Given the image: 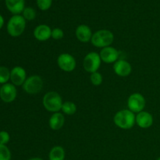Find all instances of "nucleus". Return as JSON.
I'll return each instance as SVG.
<instances>
[{
	"mask_svg": "<svg viewBox=\"0 0 160 160\" xmlns=\"http://www.w3.org/2000/svg\"><path fill=\"white\" fill-rule=\"evenodd\" d=\"M65 123V117L61 112H54L48 120L50 128L53 131H59L63 127Z\"/></svg>",
	"mask_w": 160,
	"mask_h": 160,
	"instance_id": "obj_17",
	"label": "nucleus"
},
{
	"mask_svg": "<svg viewBox=\"0 0 160 160\" xmlns=\"http://www.w3.org/2000/svg\"><path fill=\"white\" fill-rule=\"evenodd\" d=\"M23 91L29 95H35L39 93L43 88V81L38 75H32L26 79L22 85Z\"/></svg>",
	"mask_w": 160,
	"mask_h": 160,
	"instance_id": "obj_5",
	"label": "nucleus"
},
{
	"mask_svg": "<svg viewBox=\"0 0 160 160\" xmlns=\"http://www.w3.org/2000/svg\"><path fill=\"white\" fill-rule=\"evenodd\" d=\"M4 18H3V17L1 15V14H0V30L2 29V27H3V25H4Z\"/></svg>",
	"mask_w": 160,
	"mask_h": 160,
	"instance_id": "obj_27",
	"label": "nucleus"
},
{
	"mask_svg": "<svg viewBox=\"0 0 160 160\" xmlns=\"http://www.w3.org/2000/svg\"><path fill=\"white\" fill-rule=\"evenodd\" d=\"M102 59L100 55L95 52H89L85 56L83 60L84 69L88 73H92L98 71L101 66Z\"/></svg>",
	"mask_w": 160,
	"mask_h": 160,
	"instance_id": "obj_6",
	"label": "nucleus"
},
{
	"mask_svg": "<svg viewBox=\"0 0 160 160\" xmlns=\"http://www.w3.org/2000/svg\"><path fill=\"white\" fill-rule=\"evenodd\" d=\"M75 34H76L77 38L83 43L90 42L92 40V35H93L91 28L85 24L79 25L77 28Z\"/></svg>",
	"mask_w": 160,
	"mask_h": 160,
	"instance_id": "obj_15",
	"label": "nucleus"
},
{
	"mask_svg": "<svg viewBox=\"0 0 160 160\" xmlns=\"http://www.w3.org/2000/svg\"><path fill=\"white\" fill-rule=\"evenodd\" d=\"M17 88L12 83H6L0 88V98L4 102H12L17 98Z\"/></svg>",
	"mask_w": 160,
	"mask_h": 160,
	"instance_id": "obj_8",
	"label": "nucleus"
},
{
	"mask_svg": "<svg viewBox=\"0 0 160 160\" xmlns=\"http://www.w3.org/2000/svg\"><path fill=\"white\" fill-rule=\"evenodd\" d=\"M113 70L117 75L120 77H128L132 71V67L128 61L124 59H118L113 65Z\"/></svg>",
	"mask_w": 160,
	"mask_h": 160,
	"instance_id": "obj_12",
	"label": "nucleus"
},
{
	"mask_svg": "<svg viewBox=\"0 0 160 160\" xmlns=\"http://www.w3.org/2000/svg\"><path fill=\"white\" fill-rule=\"evenodd\" d=\"M65 150L61 146H54L49 152V160H64L65 159Z\"/></svg>",
	"mask_w": 160,
	"mask_h": 160,
	"instance_id": "obj_18",
	"label": "nucleus"
},
{
	"mask_svg": "<svg viewBox=\"0 0 160 160\" xmlns=\"http://www.w3.org/2000/svg\"><path fill=\"white\" fill-rule=\"evenodd\" d=\"M37 6L41 10L46 11L51 7L52 0H36Z\"/></svg>",
	"mask_w": 160,
	"mask_h": 160,
	"instance_id": "obj_24",
	"label": "nucleus"
},
{
	"mask_svg": "<svg viewBox=\"0 0 160 160\" xmlns=\"http://www.w3.org/2000/svg\"><path fill=\"white\" fill-rule=\"evenodd\" d=\"M64 36L63 31L60 28H54V29L52 30V38L55 40H59V39H62Z\"/></svg>",
	"mask_w": 160,
	"mask_h": 160,
	"instance_id": "obj_25",
	"label": "nucleus"
},
{
	"mask_svg": "<svg viewBox=\"0 0 160 160\" xmlns=\"http://www.w3.org/2000/svg\"><path fill=\"white\" fill-rule=\"evenodd\" d=\"M28 160H43L42 158H38V157H34V158H31V159H28Z\"/></svg>",
	"mask_w": 160,
	"mask_h": 160,
	"instance_id": "obj_28",
	"label": "nucleus"
},
{
	"mask_svg": "<svg viewBox=\"0 0 160 160\" xmlns=\"http://www.w3.org/2000/svg\"><path fill=\"white\" fill-rule=\"evenodd\" d=\"M26 79V70L22 67L16 66L10 70V81L15 86H22Z\"/></svg>",
	"mask_w": 160,
	"mask_h": 160,
	"instance_id": "obj_10",
	"label": "nucleus"
},
{
	"mask_svg": "<svg viewBox=\"0 0 160 160\" xmlns=\"http://www.w3.org/2000/svg\"><path fill=\"white\" fill-rule=\"evenodd\" d=\"M136 123L139 128H143V129L150 128L153 124L152 115L145 111L138 112L136 116Z\"/></svg>",
	"mask_w": 160,
	"mask_h": 160,
	"instance_id": "obj_14",
	"label": "nucleus"
},
{
	"mask_svg": "<svg viewBox=\"0 0 160 160\" xmlns=\"http://www.w3.org/2000/svg\"><path fill=\"white\" fill-rule=\"evenodd\" d=\"M157 160H160V157H159V158H158Z\"/></svg>",
	"mask_w": 160,
	"mask_h": 160,
	"instance_id": "obj_29",
	"label": "nucleus"
},
{
	"mask_svg": "<svg viewBox=\"0 0 160 160\" xmlns=\"http://www.w3.org/2000/svg\"><path fill=\"white\" fill-rule=\"evenodd\" d=\"M113 41L114 35L112 31L109 30L102 29L94 33L91 42L94 46L103 48L110 46Z\"/></svg>",
	"mask_w": 160,
	"mask_h": 160,
	"instance_id": "obj_4",
	"label": "nucleus"
},
{
	"mask_svg": "<svg viewBox=\"0 0 160 160\" xmlns=\"http://www.w3.org/2000/svg\"><path fill=\"white\" fill-rule=\"evenodd\" d=\"M25 28H26V20L22 15L12 16L6 24L8 34L13 38L21 35L24 32Z\"/></svg>",
	"mask_w": 160,
	"mask_h": 160,
	"instance_id": "obj_2",
	"label": "nucleus"
},
{
	"mask_svg": "<svg viewBox=\"0 0 160 160\" xmlns=\"http://www.w3.org/2000/svg\"><path fill=\"white\" fill-rule=\"evenodd\" d=\"M8 10L13 15H20L24 9L25 0H5Z\"/></svg>",
	"mask_w": 160,
	"mask_h": 160,
	"instance_id": "obj_16",
	"label": "nucleus"
},
{
	"mask_svg": "<svg viewBox=\"0 0 160 160\" xmlns=\"http://www.w3.org/2000/svg\"><path fill=\"white\" fill-rule=\"evenodd\" d=\"M0 160H11V152L6 145L0 144Z\"/></svg>",
	"mask_w": 160,
	"mask_h": 160,
	"instance_id": "obj_22",
	"label": "nucleus"
},
{
	"mask_svg": "<svg viewBox=\"0 0 160 160\" xmlns=\"http://www.w3.org/2000/svg\"><path fill=\"white\" fill-rule=\"evenodd\" d=\"M99 55L102 61L108 64L115 63L119 59V52L112 46L102 48Z\"/></svg>",
	"mask_w": 160,
	"mask_h": 160,
	"instance_id": "obj_11",
	"label": "nucleus"
},
{
	"mask_svg": "<svg viewBox=\"0 0 160 160\" xmlns=\"http://www.w3.org/2000/svg\"><path fill=\"white\" fill-rule=\"evenodd\" d=\"M116 126L123 130L132 128L136 123V116L129 109H122L115 114L113 118Z\"/></svg>",
	"mask_w": 160,
	"mask_h": 160,
	"instance_id": "obj_1",
	"label": "nucleus"
},
{
	"mask_svg": "<svg viewBox=\"0 0 160 160\" xmlns=\"http://www.w3.org/2000/svg\"><path fill=\"white\" fill-rule=\"evenodd\" d=\"M10 140V135L9 133L6 131H0V144L2 145H6Z\"/></svg>",
	"mask_w": 160,
	"mask_h": 160,
	"instance_id": "obj_26",
	"label": "nucleus"
},
{
	"mask_svg": "<svg viewBox=\"0 0 160 160\" xmlns=\"http://www.w3.org/2000/svg\"><path fill=\"white\" fill-rule=\"evenodd\" d=\"M42 103L46 110L52 112H58L62 109V99L58 92H47L43 97Z\"/></svg>",
	"mask_w": 160,
	"mask_h": 160,
	"instance_id": "obj_3",
	"label": "nucleus"
},
{
	"mask_svg": "<svg viewBox=\"0 0 160 160\" xmlns=\"http://www.w3.org/2000/svg\"><path fill=\"white\" fill-rule=\"evenodd\" d=\"M10 81V70L5 66H0V84H5Z\"/></svg>",
	"mask_w": 160,
	"mask_h": 160,
	"instance_id": "obj_19",
	"label": "nucleus"
},
{
	"mask_svg": "<svg viewBox=\"0 0 160 160\" xmlns=\"http://www.w3.org/2000/svg\"><path fill=\"white\" fill-rule=\"evenodd\" d=\"M57 63L59 68L65 72H71L76 68L77 62L74 57L69 53H62L58 56Z\"/></svg>",
	"mask_w": 160,
	"mask_h": 160,
	"instance_id": "obj_9",
	"label": "nucleus"
},
{
	"mask_svg": "<svg viewBox=\"0 0 160 160\" xmlns=\"http://www.w3.org/2000/svg\"><path fill=\"white\" fill-rule=\"evenodd\" d=\"M145 98L142 94L133 93L129 96L128 99V107L129 110L134 113L143 111L145 106Z\"/></svg>",
	"mask_w": 160,
	"mask_h": 160,
	"instance_id": "obj_7",
	"label": "nucleus"
},
{
	"mask_svg": "<svg viewBox=\"0 0 160 160\" xmlns=\"http://www.w3.org/2000/svg\"><path fill=\"white\" fill-rule=\"evenodd\" d=\"M62 111L67 115H73L76 112L77 106L72 102H65L62 103Z\"/></svg>",
	"mask_w": 160,
	"mask_h": 160,
	"instance_id": "obj_20",
	"label": "nucleus"
},
{
	"mask_svg": "<svg viewBox=\"0 0 160 160\" xmlns=\"http://www.w3.org/2000/svg\"><path fill=\"white\" fill-rule=\"evenodd\" d=\"M22 16L26 20H33L36 17V11L32 7H25L22 12Z\"/></svg>",
	"mask_w": 160,
	"mask_h": 160,
	"instance_id": "obj_21",
	"label": "nucleus"
},
{
	"mask_svg": "<svg viewBox=\"0 0 160 160\" xmlns=\"http://www.w3.org/2000/svg\"><path fill=\"white\" fill-rule=\"evenodd\" d=\"M34 37L40 42H45L52 38V29L46 24H40L34 30Z\"/></svg>",
	"mask_w": 160,
	"mask_h": 160,
	"instance_id": "obj_13",
	"label": "nucleus"
},
{
	"mask_svg": "<svg viewBox=\"0 0 160 160\" xmlns=\"http://www.w3.org/2000/svg\"><path fill=\"white\" fill-rule=\"evenodd\" d=\"M0 88H1V86H0Z\"/></svg>",
	"mask_w": 160,
	"mask_h": 160,
	"instance_id": "obj_30",
	"label": "nucleus"
},
{
	"mask_svg": "<svg viewBox=\"0 0 160 160\" xmlns=\"http://www.w3.org/2000/svg\"><path fill=\"white\" fill-rule=\"evenodd\" d=\"M90 81L92 84L95 86H99L100 84L102 83L103 78L100 73L98 71L95 72V73H91L90 76Z\"/></svg>",
	"mask_w": 160,
	"mask_h": 160,
	"instance_id": "obj_23",
	"label": "nucleus"
}]
</instances>
